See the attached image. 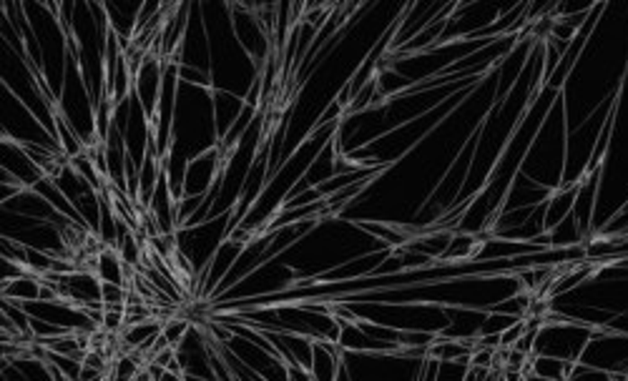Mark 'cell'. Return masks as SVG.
<instances>
[{"label":"cell","mask_w":628,"mask_h":381,"mask_svg":"<svg viewBox=\"0 0 628 381\" xmlns=\"http://www.w3.org/2000/svg\"><path fill=\"white\" fill-rule=\"evenodd\" d=\"M571 367H573V361L548 357V354H530L528 359L530 377H535V379H568Z\"/></svg>","instance_id":"2"},{"label":"cell","mask_w":628,"mask_h":381,"mask_svg":"<svg viewBox=\"0 0 628 381\" xmlns=\"http://www.w3.org/2000/svg\"><path fill=\"white\" fill-rule=\"evenodd\" d=\"M342 346L330 339H317L312 349V379L334 381L337 369L342 364Z\"/></svg>","instance_id":"1"},{"label":"cell","mask_w":628,"mask_h":381,"mask_svg":"<svg viewBox=\"0 0 628 381\" xmlns=\"http://www.w3.org/2000/svg\"><path fill=\"white\" fill-rule=\"evenodd\" d=\"M40 286H43V276L28 271L25 276L15 279V281H3V299H13L21 304L36 301V299H40Z\"/></svg>","instance_id":"3"}]
</instances>
